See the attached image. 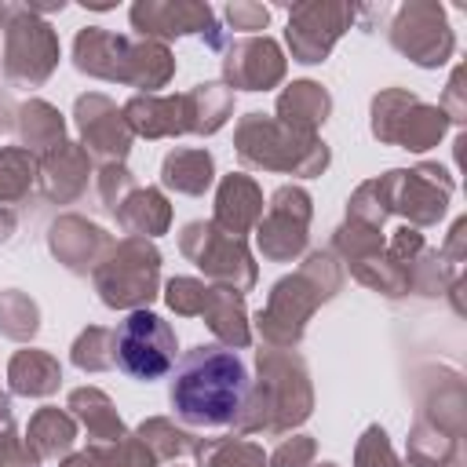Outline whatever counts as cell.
<instances>
[{
	"label": "cell",
	"mask_w": 467,
	"mask_h": 467,
	"mask_svg": "<svg viewBox=\"0 0 467 467\" xmlns=\"http://www.w3.org/2000/svg\"><path fill=\"white\" fill-rule=\"evenodd\" d=\"M248 394V368L237 350L219 343H197L171 372L168 401L190 427H234Z\"/></svg>",
	"instance_id": "6da1fadb"
},
{
	"label": "cell",
	"mask_w": 467,
	"mask_h": 467,
	"mask_svg": "<svg viewBox=\"0 0 467 467\" xmlns=\"http://www.w3.org/2000/svg\"><path fill=\"white\" fill-rule=\"evenodd\" d=\"M314 412V383L303 354L259 347L255 379H248L244 405L234 420L237 434H288Z\"/></svg>",
	"instance_id": "7a4b0ae2"
},
{
	"label": "cell",
	"mask_w": 467,
	"mask_h": 467,
	"mask_svg": "<svg viewBox=\"0 0 467 467\" xmlns=\"http://www.w3.org/2000/svg\"><path fill=\"white\" fill-rule=\"evenodd\" d=\"M343 288V266L328 248L310 252L292 274H285L266 303L255 314V328L263 347H277V350H296L306 336V325L314 317V310L328 299H336Z\"/></svg>",
	"instance_id": "3957f363"
},
{
	"label": "cell",
	"mask_w": 467,
	"mask_h": 467,
	"mask_svg": "<svg viewBox=\"0 0 467 467\" xmlns=\"http://www.w3.org/2000/svg\"><path fill=\"white\" fill-rule=\"evenodd\" d=\"M73 66L84 77L139 88V95H161L175 77V55L161 40L124 36L102 26H84L73 36Z\"/></svg>",
	"instance_id": "277c9868"
},
{
	"label": "cell",
	"mask_w": 467,
	"mask_h": 467,
	"mask_svg": "<svg viewBox=\"0 0 467 467\" xmlns=\"http://www.w3.org/2000/svg\"><path fill=\"white\" fill-rule=\"evenodd\" d=\"M234 150H237L241 164H248V168L281 171V175H296V179H314L332 161L328 146L317 135L292 131L266 113H244L237 120Z\"/></svg>",
	"instance_id": "5b68a950"
},
{
	"label": "cell",
	"mask_w": 467,
	"mask_h": 467,
	"mask_svg": "<svg viewBox=\"0 0 467 467\" xmlns=\"http://www.w3.org/2000/svg\"><path fill=\"white\" fill-rule=\"evenodd\" d=\"M91 285L109 310H150L161 296V252L146 237H120L91 270Z\"/></svg>",
	"instance_id": "8992f818"
},
{
	"label": "cell",
	"mask_w": 467,
	"mask_h": 467,
	"mask_svg": "<svg viewBox=\"0 0 467 467\" xmlns=\"http://www.w3.org/2000/svg\"><path fill=\"white\" fill-rule=\"evenodd\" d=\"M0 33H4V80L11 88H44L58 69V33L47 18L33 15L26 4H0Z\"/></svg>",
	"instance_id": "52a82bcc"
},
{
	"label": "cell",
	"mask_w": 467,
	"mask_h": 467,
	"mask_svg": "<svg viewBox=\"0 0 467 467\" xmlns=\"http://www.w3.org/2000/svg\"><path fill=\"white\" fill-rule=\"evenodd\" d=\"M368 128L379 142L409 150V153H423L431 146H438L449 131V117L441 106L423 102L416 91L409 88H383L372 95L368 106Z\"/></svg>",
	"instance_id": "ba28073f"
},
{
	"label": "cell",
	"mask_w": 467,
	"mask_h": 467,
	"mask_svg": "<svg viewBox=\"0 0 467 467\" xmlns=\"http://www.w3.org/2000/svg\"><path fill=\"white\" fill-rule=\"evenodd\" d=\"M179 252L219 288H230L237 296L252 292L259 281V266L252 259V248L244 237H234L219 230L212 219H190L179 230Z\"/></svg>",
	"instance_id": "9c48e42d"
},
{
	"label": "cell",
	"mask_w": 467,
	"mask_h": 467,
	"mask_svg": "<svg viewBox=\"0 0 467 467\" xmlns=\"http://www.w3.org/2000/svg\"><path fill=\"white\" fill-rule=\"evenodd\" d=\"M175 328L153 310H131L113 328V368L128 372L131 379H164L175 368Z\"/></svg>",
	"instance_id": "30bf717a"
},
{
	"label": "cell",
	"mask_w": 467,
	"mask_h": 467,
	"mask_svg": "<svg viewBox=\"0 0 467 467\" xmlns=\"http://www.w3.org/2000/svg\"><path fill=\"white\" fill-rule=\"evenodd\" d=\"M387 215H401L405 226H434L449 212L452 197V175L441 164H416V168H390L376 179Z\"/></svg>",
	"instance_id": "8fae6325"
},
{
	"label": "cell",
	"mask_w": 467,
	"mask_h": 467,
	"mask_svg": "<svg viewBox=\"0 0 467 467\" xmlns=\"http://www.w3.org/2000/svg\"><path fill=\"white\" fill-rule=\"evenodd\" d=\"M390 47L420 69H441L456 51V33L438 0H405L390 18Z\"/></svg>",
	"instance_id": "7c38bea8"
},
{
	"label": "cell",
	"mask_w": 467,
	"mask_h": 467,
	"mask_svg": "<svg viewBox=\"0 0 467 467\" xmlns=\"http://www.w3.org/2000/svg\"><path fill=\"white\" fill-rule=\"evenodd\" d=\"M310 215L314 201L303 186H277L263 219L255 223V248L270 263H296L310 244Z\"/></svg>",
	"instance_id": "4fadbf2b"
},
{
	"label": "cell",
	"mask_w": 467,
	"mask_h": 467,
	"mask_svg": "<svg viewBox=\"0 0 467 467\" xmlns=\"http://www.w3.org/2000/svg\"><path fill=\"white\" fill-rule=\"evenodd\" d=\"M358 7L339 4V0H303L288 7V26H285V44L292 51V62L317 66L328 58L336 40L354 26Z\"/></svg>",
	"instance_id": "5bb4252c"
},
{
	"label": "cell",
	"mask_w": 467,
	"mask_h": 467,
	"mask_svg": "<svg viewBox=\"0 0 467 467\" xmlns=\"http://www.w3.org/2000/svg\"><path fill=\"white\" fill-rule=\"evenodd\" d=\"M131 29L146 40H175V36H204L208 47L223 51L226 36L215 22V11L201 0H135L131 11Z\"/></svg>",
	"instance_id": "9a60e30c"
},
{
	"label": "cell",
	"mask_w": 467,
	"mask_h": 467,
	"mask_svg": "<svg viewBox=\"0 0 467 467\" xmlns=\"http://www.w3.org/2000/svg\"><path fill=\"white\" fill-rule=\"evenodd\" d=\"M412 390H416V420L463 441V431H467L463 376L449 365H420L412 372Z\"/></svg>",
	"instance_id": "2e32d148"
},
{
	"label": "cell",
	"mask_w": 467,
	"mask_h": 467,
	"mask_svg": "<svg viewBox=\"0 0 467 467\" xmlns=\"http://www.w3.org/2000/svg\"><path fill=\"white\" fill-rule=\"evenodd\" d=\"M73 124L80 131V146L88 150V157H99L102 164L124 161L131 153V128L124 120V109L102 95V91H88L73 102Z\"/></svg>",
	"instance_id": "e0dca14e"
},
{
	"label": "cell",
	"mask_w": 467,
	"mask_h": 467,
	"mask_svg": "<svg viewBox=\"0 0 467 467\" xmlns=\"http://www.w3.org/2000/svg\"><path fill=\"white\" fill-rule=\"evenodd\" d=\"M288 58L274 36H241L223 51V84L230 91H270L285 80Z\"/></svg>",
	"instance_id": "ac0fdd59"
},
{
	"label": "cell",
	"mask_w": 467,
	"mask_h": 467,
	"mask_svg": "<svg viewBox=\"0 0 467 467\" xmlns=\"http://www.w3.org/2000/svg\"><path fill=\"white\" fill-rule=\"evenodd\" d=\"M109 244H113V237L99 223H91V219H84L77 212H66V215H58L47 226V248H51V255L69 274H77V277H88L102 263V255L109 252Z\"/></svg>",
	"instance_id": "d6986e66"
},
{
	"label": "cell",
	"mask_w": 467,
	"mask_h": 467,
	"mask_svg": "<svg viewBox=\"0 0 467 467\" xmlns=\"http://www.w3.org/2000/svg\"><path fill=\"white\" fill-rule=\"evenodd\" d=\"M40 164V190L51 204H73L88 193L91 182V157L80 142H62L55 150H47L44 157H36Z\"/></svg>",
	"instance_id": "ffe728a7"
},
{
	"label": "cell",
	"mask_w": 467,
	"mask_h": 467,
	"mask_svg": "<svg viewBox=\"0 0 467 467\" xmlns=\"http://www.w3.org/2000/svg\"><path fill=\"white\" fill-rule=\"evenodd\" d=\"M120 109H124V120H128L131 135H142V139L190 135L186 91H179V95H131Z\"/></svg>",
	"instance_id": "44dd1931"
},
{
	"label": "cell",
	"mask_w": 467,
	"mask_h": 467,
	"mask_svg": "<svg viewBox=\"0 0 467 467\" xmlns=\"http://www.w3.org/2000/svg\"><path fill=\"white\" fill-rule=\"evenodd\" d=\"M263 219V190L252 175L244 171H230L219 179V190H215V212H212V223L234 237H244L255 230V223Z\"/></svg>",
	"instance_id": "7402d4cb"
},
{
	"label": "cell",
	"mask_w": 467,
	"mask_h": 467,
	"mask_svg": "<svg viewBox=\"0 0 467 467\" xmlns=\"http://www.w3.org/2000/svg\"><path fill=\"white\" fill-rule=\"evenodd\" d=\"M277 117L285 128L303 131V135H317V128L328 120L332 113V95L325 84L317 80H292L281 95H277Z\"/></svg>",
	"instance_id": "603a6c76"
},
{
	"label": "cell",
	"mask_w": 467,
	"mask_h": 467,
	"mask_svg": "<svg viewBox=\"0 0 467 467\" xmlns=\"http://www.w3.org/2000/svg\"><path fill=\"white\" fill-rule=\"evenodd\" d=\"M201 317L212 328V336L219 339V347L244 350L252 343V321H248V310H244V296H237L230 288H219V285H208V299H204Z\"/></svg>",
	"instance_id": "cb8c5ba5"
},
{
	"label": "cell",
	"mask_w": 467,
	"mask_h": 467,
	"mask_svg": "<svg viewBox=\"0 0 467 467\" xmlns=\"http://www.w3.org/2000/svg\"><path fill=\"white\" fill-rule=\"evenodd\" d=\"M66 412L88 431V438H91L95 445H109V441H117V438L128 434V427H124L117 405H113L109 394L99 390V387H77V390H69Z\"/></svg>",
	"instance_id": "d4e9b609"
},
{
	"label": "cell",
	"mask_w": 467,
	"mask_h": 467,
	"mask_svg": "<svg viewBox=\"0 0 467 467\" xmlns=\"http://www.w3.org/2000/svg\"><path fill=\"white\" fill-rule=\"evenodd\" d=\"M113 219H117V226L128 237L153 241V237L168 234V226H171V204H168V197L157 186H135L124 197V204L113 212Z\"/></svg>",
	"instance_id": "484cf974"
},
{
	"label": "cell",
	"mask_w": 467,
	"mask_h": 467,
	"mask_svg": "<svg viewBox=\"0 0 467 467\" xmlns=\"http://www.w3.org/2000/svg\"><path fill=\"white\" fill-rule=\"evenodd\" d=\"M62 387V365L55 354L26 347L7 361V390L22 398H51Z\"/></svg>",
	"instance_id": "4316f807"
},
{
	"label": "cell",
	"mask_w": 467,
	"mask_h": 467,
	"mask_svg": "<svg viewBox=\"0 0 467 467\" xmlns=\"http://www.w3.org/2000/svg\"><path fill=\"white\" fill-rule=\"evenodd\" d=\"M26 445L33 449V456L40 463H55V460L62 463L77 445V420L55 405L36 409L29 427H26Z\"/></svg>",
	"instance_id": "83f0119b"
},
{
	"label": "cell",
	"mask_w": 467,
	"mask_h": 467,
	"mask_svg": "<svg viewBox=\"0 0 467 467\" xmlns=\"http://www.w3.org/2000/svg\"><path fill=\"white\" fill-rule=\"evenodd\" d=\"M212 182H215V157L204 146H179L161 164V186L164 190L201 197L212 190Z\"/></svg>",
	"instance_id": "f1b7e54d"
},
{
	"label": "cell",
	"mask_w": 467,
	"mask_h": 467,
	"mask_svg": "<svg viewBox=\"0 0 467 467\" xmlns=\"http://www.w3.org/2000/svg\"><path fill=\"white\" fill-rule=\"evenodd\" d=\"M15 131H18L22 146L33 157H44L47 150H55V146L66 142V120H62L58 106H51L47 99H26V102H18Z\"/></svg>",
	"instance_id": "f546056e"
},
{
	"label": "cell",
	"mask_w": 467,
	"mask_h": 467,
	"mask_svg": "<svg viewBox=\"0 0 467 467\" xmlns=\"http://www.w3.org/2000/svg\"><path fill=\"white\" fill-rule=\"evenodd\" d=\"M190 135H215L234 117V91L223 80H204L186 91Z\"/></svg>",
	"instance_id": "4dcf8cb0"
},
{
	"label": "cell",
	"mask_w": 467,
	"mask_h": 467,
	"mask_svg": "<svg viewBox=\"0 0 467 467\" xmlns=\"http://www.w3.org/2000/svg\"><path fill=\"white\" fill-rule=\"evenodd\" d=\"M40 164L26 146H0V204H18L33 193Z\"/></svg>",
	"instance_id": "1f68e13d"
},
{
	"label": "cell",
	"mask_w": 467,
	"mask_h": 467,
	"mask_svg": "<svg viewBox=\"0 0 467 467\" xmlns=\"http://www.w3.org/2000/svg\"><path fill=\"white\" fill-rule=\"evenodd\" d=\"M135 434H139L142 445L157 456V463H161V460L193 456V452H197V441H201V438H193L186 427H179V423L168 420V416H150V420H142Z\"/></svg>",
	"instance_id": "d6a6232c"
},
{
	"label": "cell",
	"mask_w": 467,
	"mask_h": 467,
	"mask_svg": "<svg viewBox=\"0 0 467 467\" xmlns=\"http://www.w3.org/2000/svg\"><path fill=\"white\" fill-rule=\"evenodd\" d=\"M193 456H197L201 467H266L263 445L248 441L244 434H237V438H201Z\"/></svg>",
	"instance_id": "836d02e7"
},
{
	"label": "cell",
	"mask_w": 467,
	"mask_h": 467,
	"mask_svg": "<svg viewBox=\"0 0 467 467\" xmlns=\"http://www.w3.org/2000/svg\"><path fill=\"white\" fill-rule=\"evenodd\" d=\"M40 332V306L36 299H29L18 288H4L0 292V336L15 339V343H29Z\"/></svg>",
	"instance_id": "e575fe53"
},
{
	"label": "cell",
	"mask_w": 467,
	"mask_h": 467,
	"mask_svg": "<svg viewBox=\"0 0 467 467\" xmlns=\"http://www.w3.org/2000/svg\"><path fill=\"white\" fill-rule=\"evenodd\" d=\"M69 361H73L80 372H109V368H113V328L88 325V328L73 339Z\"/></svg>",
	"instance_id": "d590c367"
},
{
	"label": "cell",
	"mask_w": 467,
	"mask_h": 467,
	"mask_svg": "<svg viewBox=\"0 0 467 467\" xmlns=\"http://www.w3.org/2000/svg\"><path fill=\"white\" fill-rule=\"evenodd\" d=\"M135 190V175L128 171V164L124 161H113V164H102L99 168V175H95V193H99V204L113 215L120 204H124V197Z\"/></svg>",
	"instance_id": "8d00e7d4"
},
{
	"label": "cell",
	"mask_w": 467,
	"mask_h": 467,
	"mask_svg": "<svg viewBox=\"0 0 467 467\" xmlns=\"http://www.w3.org/2000/svg\"><path fill=\"white\" fill-rule=\"evenodd\" d=\"M164 303H168V310H175L179 317H201V310H204V299H208V285L201 281V277H171L168 285H164Z\"/></svg>",
	"instance_id": "74e56055"
},
{
	"label": "cell",
	"mask_w": 467,
	"mask_h": 467,
	"mask_svg": "<svg viewBox=\"0 0 467 467\" xmlns=\"http://www.w3.org/2000/svg\"><path fill=\"white\" fill-rule=\"evenodd\" d=\"M354 467H401V460L390 449V438L379 423L365 427V434L354 445Z\"/></svg>",
	"instance_id": "f35d334b"
},
{
	"label": "cell",
	"mask_w": 467,
	"mask_h": 467,
	"mask_svg": "<svg viewBox=\"0 0 467 467\" xmlns=\"http://www.w3.org/2000/svg\"><path fill=\"white\" fill-rule=\"evenodd\" d=\"M102 467H157V456L142 445L139 434H124L109 445H99Z\"/></svg>",
	"instance_id": "ab89813d"
},
{
	"label": "cell",
	"mask_w": 467,
	"mask_h": 467,
	"mask_svg": "<svg viewBox=\"0 0 467 467\" xmlns=\"http://www.w3.org/2000/svg\"><path fill=\"white\" fill-rule=\"evenodd\" d=\"M314 456H317V441L310 434H292L266 456V467H310Z\"/></svg>",
	"instance_id": "60d3db41"
},
{
	"label": "cell",
	"mask_w": 467,
	"mask_h": 467,
	"mask_svg": "<svg viewBox=\"0 0 467 467\" xmlns=\"http://www.w3.org/2000/svg\"><path fill=\"white\" fill-rule=\"evenodd\" d=\"M226 26L230 29H241V33H255V29H266L270 26V7L263 4H252V0H234L226 4Z\"/></svg>",
	"instance_id": "b9f144b4"
},
{
	"label": "cell",
	"mask_w": 467,
	"mask_h": 467,
	"mask_svg": "<svg viewBox=\"0 0 467 467\" xmlns=\"http://www.w3.org/2000/svg\"><path fill=\"white\" fill-rule=\"evenodd\" d=\"M0 467H44L26 445V438H18L15 423L0 427Z\"/></svg>",
	"instance_id": "7bdbcfd3"
},
{
	"label": "cell",
	"mask_w": 467,
	"mask_h": 467,
	"mask_svg": "<svg viewBox=\"0 0 467 467\" xmlns=\"http://www.w3.org/2000/svg\"><path fill=\"white\" fill-rule=\"evenodd\" d=\"M460 88H463V66H456V69H452V80H449L445 99H441V109H445L449 124H463V120H467V102H463Z\"/></svg>",
	"instance_id": "ee69618b"
},
{
	"label": "cell",
	"mask_w": 467,
	"mask_h": 467,
	"mask_svg": "<svg viewBox=\"0 0 467 467\" xmlns=\"http://www.w3.org/2000/svg\"><path fill=\"white\" fill-rule=\"evenodd\" d=\"M58 467H102V456H99V445L91 441L88 449H80V452H69Z\"/></svg>",
	"instance_id": "f6af8a7d"
},
{
	"label": "cell",
	"mask_w": 467,
	"mask_h": 467,
	"mask_svg": "<svg viewBox=\"0 0 467 467\" xmlns=\"http://www.w3.org/2000/svg\"><path fill=\"white\" fill-rule=\"evenodd\" d=\"M15 117H18V106H15L11 95L0 88V131H11V128H15Z\"/></svg>",
	"instance_id": "bcb514c9"
},
{
	"label": "cell",
	"mask_w": 467,
	"mask_h": 467,
	"mask_svg": "<svg viewBox=\"0 0 467 467\" xmlns=\"http://www.w3.org/2000/svg\"><path fill=\"white\" fill-rule=\"evenodd\" d=\"M18 230V215L11 212V208H0V244L4 241H11V234Z\"/></svg>",
	"instance_id": "7dc6e473"
},
{
	"label": "cell",
	"mask_w": 467,
	"mask_h": 467,
	"mask_svg": "<svg viewBox=\"0 0 467 467\" xmlns=\"http://www.w3.org/2000/svg\"><path fill=\"white\" fill-rule=\"evenodd\" d=\"M7 423H15V412H11V398H7V390L0 387V427H7Z\"/></svg>",
	"instance_id": "c3c4849f"
},
{
	"label": "cell",
	"mask_w": 467,
	"mask_h": 467,
	"mask_svg": "<svg viewBox=\"0 0 467 467\" xmlns=\"http://www.w3.org/2000/svg\"><path fill=\"white\" fill-rule=\"evenodd\" d=\"M310 467H339V463H332V460H325V463H310Z\"/></svg>",
	"instance_id": "681fc988"
}]
</instances>
